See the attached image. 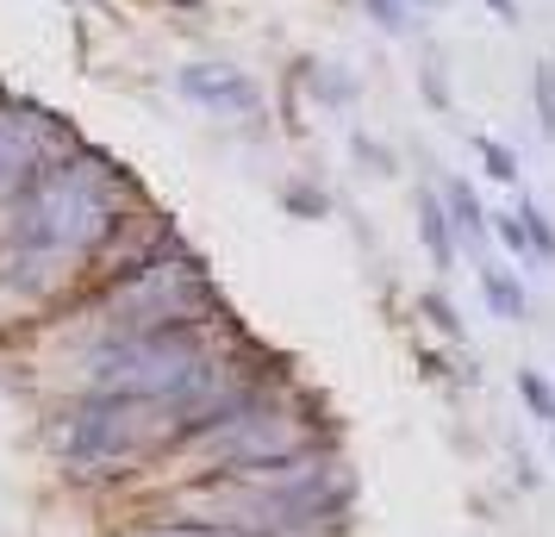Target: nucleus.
Returning a JSON list of instances; mask_svg holds the SVG:
<instances>
[{"label": "nucleus", "instance_id": "obj_11", "mask_svg": "<svg viewBox=\"0 0 555 537\" xmlns=\"http://www.w3.org/2000/svg\"><path fill=\"white\" fill-rule=\"evenodd\" d=\"M518 219H525L530 231V251H537V263H555V226H550V213L537 201H518Z\"/></svg>", "mask_w": 555, "mask_h": 537}, {"label": "nucleus", "instance_id": "obj_7", "mask_svg": "<svg viewBox=\"0 0 555 537\" xmlns=\"http://www.w3.org/2000/svg\"><path fill=\"white\" fill-rule=\"evenodd\" d=\"M418 238H425V251L437 269H450L455 251H462V238H455L450 226V206H443V194H418Z\"/></svg>", "mask_w": 555, "mask_h": 537}, {"label": "nucleus", "instance_id": "obj_15", "mask_svg": "<svg viewBox=\"0 0 555 537\" xmlns=\"http://www.w3.org/2000/svg\"><path fill=\"white\" fill-rule=\"evenodd\" d=\"M493 231H500V244L512 256H537L530 251V231H525V219H518V213H493Z\"/></svg>", "mask_w": 555, "mask_h": 537}, {"label": "nucleus", "instance_id": "obj_3", "mask_svg": "<svg viewBox=\"0 0 555 537\" xmlns=\"http://www.w3.org/2000/svg\"><path fill=\"white\" fill-rule=\"evenodd\" d=\"M119 213V181L106 163H69V169H51V176L38 181V194H31V213L20 238H26L31 251H56V256H81L94 251L106 231L119 226L113 219Z\"/></svg>", "mask_w": 555, "mask_h": 537}, {"label": "nucleus", "instance_id": "obj_14", "mask_svg": "<svg viewBox=\"0 0 555 537\" xmlns=\"http://www.w3.org/2000/svg\"><path fill=\"white\" fill-rule=\"evenodd\" d=\"M380 31H412V0H362Z\"/></svg>", "mask_w": 555, "mask_h": 537}, {"label": "nucleus", "instance_id": "obj_12", "mask_svg": "<svg viewBox=\"0 0 555 537\" xmlns=\"http://www.w3.org/2000/svg\"><path fill=\"white\" fill-rule=\"evenodd\" d=\"M480 163H487V176L500 181V188H512V181H518V151H512V144H500V138H480Z\"/></svg>", "mask_w": 555, "mask_h": 537}, {"label": "nucleus", "instance_id": "obj_10", "mask_svg": "<svg viewBox=\"0 0 555 537\" xmlns=\"http://www.w3.org/2000/svg\"><path fill=\"white\" fill-rule=\"evenodd\" d=\"M518 394H525V412L537 425H555V387L543 382V369H518Z\"/></svg>", "mask_w": 555, "mask_h": 537}, {"label": "nucleus", "instance_id": "obj_5", "mask_svg": "<svg viewBox=\"0 0 555 537\" xmlns=\"http://www.w3.org/2000/svg\"><path fill=\"white\" fill-rule=\"evenodd\" d=\"M206 307H212V287H206L201 263L169 251L126 269V282L106 301V325H113V337H144V332H169V325H201Z\"/></svg>", "mask_w": 555, "mask_h": 537}, {"label": "nucleus", "instance_id": "obj_9", "mask_svg": "<svg viewBox=\"0 0 555 537\" xmlns=\"http://www.w3.org/2000/svg\"><path fill=\"white\" fill-rule=\"evenodd\" d=\"M443 206H450L455 238H462V244H480V238H487L493 213H480V201H475V188H468V181H450V188H443Z\"/></svg>", "mask_w": 555, "mask_h": 537}, {"label": "nucleus", "instance_id": "obj_2", "mask_svg": "<svg viewBox=\"0 0 555 537\" xmlns=\"http://www.w3.org/2000/svg\"><path fill=\"white\" fill-rule=\"evenodd\" d=\"M194 432V412L176 407V400H151V394H94L88 407H76L63 419V457L88 469V475H113V469H131L138 457H151L163 444Z\"/></svg>", "mask_w": 555, "mask_h": 537}, {"label": "nucleus", "instance_id": "obj_8", "mask_svg": "<svg viewBox=\"0 0 555 537\" xmlns=\"http://www.w3.org/2000/svg\"><path fill=\"white\" fill-rule=\"evenodd\" d=\"M480 294H487V307L500 312V319H512V325H518V319L530 312L518 269H500V263H487V269H480Z\"/></svg>", "mask_w": 555, "mask_h": 537}, {"label": "nucleus", "instance_id": "obj_6", "mask_svg": "<svg viewBox=\"0 0 555 537\" xmlns=\"http://www.w3.org/2000/svg\"><path fill=\"white\" fill-rule=\"evenodd\" d=\"M181 88H188L194 101L219 106V113H256V88L237 76V69H188Z\"/></svg>", "mask_w": 555, "mask_h": 537}, {"label": "nucleus", "instance_id": "obj_1", "mask_svg": "<svg viewBox=\"0 0 555 537\" xmlns=\"http://www.w3.org/2000/svg\"><path fill=\"white\" fill-rule=\"evenodd\" d=\"M350 507V487L337 475L325 450L287 462H262V469H231V475H206L194 494H181V512L194 525H219V532H250V537H300L337 525Z\"/></svg>", "mask_w": 555, "mask_h": 537}, {"label": "nucleus", "instance_id": "obj_4", "mask_svg": "<svg viewBox=\"0 0 555 537\" xmlns=\"http://www.w3.org/2000/svg\"><path fill=\"white\" fill-rule=\"evenodd\" d=\"M194 457L206 462V475H231V469H262V462H287V457H312L325 450V437L312 432V419L275 400V394H250L244 407L219 412L212 425L188 437Z\"/></svg>", "mask_w": 555, "mask_h": 537}, {"label": "nucleus", "instance_id": "obj_13", "mask_svg": "<svg viewBox=\"0 0 555 537\" xmlns=\"http://www.w3.org/2000/svg\"><path fill=\"white\" fill-rule=\"evenodd\" d=\"M530 94H537V126L555 138V69H550V63H537V81H530Z\"/></svg>", "mask_w": 555, "mask_h": 537}, {"label": "nucleus", "instance_id": "obj_16", "mask_svg": "<svg viewBox=\"0 0 555 537\" xmlns=\"http://www.w3.org/2000/svg\"><path fill=\"white\" fill-rule=\"evenodd\" d=\"M487 7H493V20H500V26H518V0H487Z\"/></svg>", "mask_w": 555, "mask_h": 537}]
</instances>
